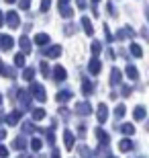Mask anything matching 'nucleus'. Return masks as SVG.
<instances>
[{"label": "nucleus", "mask_w": 149, "mask_h": 158, "mask_svg": "<svg viewBox=\"0 0 149 158\" xmlns=\"http://www.w3.org/2000/svg\"><path fill=\"white\" fill-rule=\"evenodd\" d=\"M31 93H33V97H37L39 101L45 99V93H43V86H41V84H33V86H31Z\"/></svg>", "instance_id": "obj_1"}, {"label": "nucleus", "mask_w": 149, "mask_h": 158, "mask_svg": "<svg viewBox=\"0 0 149 158\" xmlns=\"http://www.w3.org/2000/svg\"><path fill=\"white\" fill-rule=\"evenodd\" d=\"M0 47H2V49H10V47H12V37L2 35V37H0Z\"/></svg>", "instance_id": "obj_2"}, {"label": "nucleus", "mask_w": 149, "mask_h": 158, "mask_svg": "<svg viewBox=\"0 0 149 158\" xmlns=\"http://www.w3.org/2000/svg\"><path fill=\"white\" fill-rule=\"evenodd\" d=\"M100 66H102V64H100V60L94 58L90 62V72H92V74H98V72H100Z\"/></svg>", "instance_id": "obj_3"}, {"label": "nucleus", "mask_w": 149, "mask_h": 158, "mask_svg": "<svg viewBox=\"0 0 149 158\" xmlns=\"http://www.w3.org/2000/svg\"><path fill=\"white\" fill-rule=\"evenodd\" d=\"M8 25H10V27H18V15L17 12H8Z\"/></svg>", "instance_id": "obj_4"}, {"label": "nucleus", "mask_w": 149, "mask_h": 158, "mask_svg": "<svg viewBox=\"0 0 149 158\" xmlns=\"http://www.w3.org/2000/svg\"><path fill=\"white\" fill-rule=\"evenodd\" d=\"M98 119H100V121H106V107L104 105L98 107Z\"/></svg>", "instance_id": "obj_5"}, {"label": "nucleus", "mask_w": 149, "mask_h": 158, "mask_svg": "<svg viewBox=\"0 0 149 158\" xmlns=\"http://www.w3.org/2000/svg\"><path fill=\"white\" fill-rule=\"evenodd\" d=\"M47 39H49V37H47L45 33H39V35L35 37V41H37V43H39V45H45V43H47Z\"/></svg>", "instance_id": "obj_6"}, {"label": "nucleus", "mask_w": 149, "mask_h": 158, "mask_svg": "<svg viewBox=\"0 0 149 158\" xmlns=\"http://www.w3.org/2000/svg\"><path fill=\"white\" fill-rule=\"evenodd\" d=\"M18 119H21V113H10V115H8V123H12V125H14V123H18Z\"/></svg>", "instance_id": "obj_7"}, {"label": "nucleus", "mask_w": 149, "mask_h": 158, "mask_svg": "<svg viewBox=\"0 0 149 158\" xmlns=\"http://www.w3.org/2000/svg\"><path fill=\"white\" fill-rule=\"evenodd\" d=\"M53 72H55L53 76L57 78V80H63V78H65V72H63V68H59V66H57V68H55V70H53Z\"/></svg>", "instance_id": "obj_8"}, {"label": "nucleus", "mask_w": 149, "mask_h": 158, "mask_svg": "<svg viewBox=\"0 0 149 158\" xmlns=\"http://www.w3.org/2000/svg\"><path fill=\"white\" fill-rule=\"evenodd\" d=\"M59 52H61V47H59V45L51 47V49H49V58H57V56H59Z\"/></svg>", "instance_id": "obj_9"}, {"label": "nucleus", "mask_w": 149, "mask_h": 158, "mask_svg": "<svg viewBox=\"0 0 149 158\" xmlns=\"http://www.w3.org/2000/svg\"><path fill=\"white\" fill-rule=\"evenodd\" d=\"M65 146H68V148L74 146V135L69 134V131H65Z\"/></svg>", "instance_id": "obj_10"}, {"label": "nucleus", "mask_w": 149, "mask_h": 158, "mask_svg": "<svg viewBox=\"0 0 149 158\" xmlns=\"http://www.w3.org/2000/svg\"><path fill=\"white\" fill-rule=\"evenodd\" d=\"M82 27L86 29L88 35H92V25H90V21H88V19H84V21H82Z\"/></svg>", "instance_id": "obj_11"}, {"label": "nucleus", "mask_w": 149, "mask_h": 158, "mask_svg": "<svg viewBox=\"0 0 149 158\" xmlns=\"http://www.w3.org/2000/svg\"><path fill=\"white\" fill-rule=\"evenodd\" d=\"M135 117H137V119L145 117V109H143V107H137V109H135Z\"/></svg>", "instance_id": "obj_12"}, {"label": "nucleus", "mask_w": 149, "mask_h": 158, "mask_svg": "<svg viewBox=\"0 0 149 158\" xmlns=\"http://www.w3.org/2000/svg\"><path fill=\"white\" fill-rule=\"evenodd\" d=\"M127 74H129V78H133V80L137 78V70H135L133 66H129V68H127Z\"/></svg>", "instance_id": "obj_13"}, {"label": "nucleus", "mask_w": 149, "mask_h": 158, "mask_svg": "<svg viewBox=\"0 0 149 158\" xmlns=\"http://www.w3.org/2000/svg\"><path fill=\"white\" fill-rule=\"evenodd\" d=\"M119 80H120V70H116V68H115V70H112V84L119 82Z\"/></svg>", "instance_id": "obj_14"}, {"label": "nucleus", "mask_w": 149, "mask_h": 158, "mask_svg": "<svg viewBox=\"0 0 149 158\" xmlns=\"http://www.w3.org/2000/svg\"><path fill=\"white\" fill-rule=\"evenodd\" d=\"M78 111H80V113H90V107H88V103H82V105L78 107Z\"/></svg>", "instance_id": "obj_15"}, {"label": "nucleus", "mask_w": 149, "mask_h": 158, "mask_svg": "<svg viewBox=\"0 0 149 158\" xmlns=\"http://www.w3.org/2000/svg\"><path fill=\"white\" fill-rule=\"evenodd\" d=\"M57 99H59V101H69V99H72V93H69V90H68V93H61Z\"/></svg>", "instance_id": "obj_16"}, {"label": "nucleus", "mask_w": 149, "mask_h": 158, "mask_svg": "<svg viewBox=\"0 0 149 158\" xmlns=\"http://www.w3.org/2000/svg\"><path fill=\"white\" fill-rule=\"evenodd\" d=\"M43 115H45V111H43V109H37V111L33 113V117H35V119H43Z\"/></svg>", "instance_id": "obj_17"}, {"label": "nucleus", "mask_w": 149, "mask_h": 158, "mask_svg": "<svg viewBox=\"0 0 149 158\" xmlns=\"http://www.w3.org/2000/svg\"><path fill=\"white\" fill-rule=\"evenodd\" d=\"M131 52L135 53L137 58H141V47H139V45H131Z\"/></svg>", "instance_id": "obj_18"}, {"label": "nucleus", "mask_w": 149, "mask_h": 158, "mask_svg": "<svg viewBox=\"0 0 149 158\" xmlns=\"http://www.w3.org/2000/svg\"><path fill=\"white\" fill-rule=\"evenodd\" d=\"M14 64H17V66H23V64H25V58L21 56V53H18L17 58H14Z\"/></svg>", "instance_id": "obj_19"}, {"label": "nucleus", "mask_w": 149, "mask_h": 158, "mask_svg": "<svg viewBox=\"0 0 149 158\" xmlns=\"http://www.w3.org/2000/svg\"><path fill=\"white\" fill-rule=\"evenodd\" d=\"M21 47H23L25 52L29 49V41H27V37H23V39H21Z\"/></svg>", "instance_id": "obj_20"}, {"label": "nucleus", "mask_w": 149, "mask_h": 158, "mask_svg": "<svg viewBox=\"0 0 149 158\" xmlns=\"http://www.w3.org/2000/svg\"><path fill=\"white\" fill-rule=\"evenodd\" d=\"M123 131H125V134H133L135 129H133V125H123Z\"/></svg>", "instance_id": "obj_21"}, {"label": "nucleus", "mask_w": 149, "mask_h": 158, "mask_svg": "<svg viewBox=\"0 0 149 158\" xmlns=\"http://www.w3.org/2000/svg\"><path fill=\"white\" fill-rule=\"evenodd\" d=\"M33 72L35 70H31V68H29V70H25V78H27V80H31V78H33Z\"/></svg>", "instance_id": "obj_22"}, {"label": "nucleus", "mask_w": 149, "mask_h": 158, "mask_svg": "<svg viewBox=\"0 0 149 158\" xmlns=\"http://www.w3.org/2000/svg\"><path fill=\"white\" fill-rule=\"evenodd\" d=\"M123 113H125V107H116L115 115H119V117H120V115H123Z\"/></svg>", "instance_id": "obj_23"}, {"label": "nucleus", "mask_w": 149, "mask_h": 158, "mask_svg": "<svg viewBox=\"0 0 149 158\" xmlns=\"http://www.w3.org/2000/svg\"><path fill=\"white\" fill-rule=\"evenodd\" d=\"M31 146L37 150V148H41V142H39V140H33V142H31Z\"/></svg>", "instance_id": "obj_24"}, {"label": "nucleus", "mask_w": 149, "mask_h": 158, "mask_svg": "<svg viewBox=\"0 0 149 158\" xmlns=\"http://www.w3.org/2000/svg\"><path fill=\"white\" fill-rule=\"evenodd\" d=\"M49 4H51V0H43V6H41V8H43V10H47V8H49Z\"/></svg>", "instance_id": "obj_25"}, {"label": "nucleus", "mask_w": 149, "mask_h": 158, "mask_svg": "<svg viewBox=\"0 0 149 158\" xmlns=\"http://www.w3.org/2000/svg\"><path fill=\"white\" fill-rule=\"evenodd\" d=\"M120 148H123V150H129V148H131V142H123Z\"/></svg>", "instance_id": "obj_26"}, {"label": "nucleus", "mask_w": 149, "mask_h": 158, "mask_svg": "<svg viewBox=\"0 0 149 158\" xmlns=\"http://www.w3.org/2000/svg\"><path fill=\"white\" fill-rule=\"evenodd\" d=\"M92 49H94V53L98 56V52H100V45H98V43H94V45H92Z\"/></svg>", "instance_id": "obj_27"}, {"label": "nucleus", "mask_w": 149, "mask_h": 158, "mask_svg": "<svg viewBox=\"0 0 149 158\" xmlns=\"http://www.w3.org/2000/svg\"><path fill=\"white\" fill-rule=\"evenodd\" d=\"M6 154H8V152H6V148L0 146V156H6Z\"/></svg>", "instance_id": "obj_28"}, {"label": "nucleus", "mask_w": 149, "mask_h": 158, "mask_svg": "<svg viewBox=\"0 0 149 158\" xmlns=\"http://www.w3.org/2000/svg\"><path fill=\"white\" fill-rule=\"evenodd\" d=\"M4 25V17H2V12H0V27Z\"/></svg>", "instance_id": "obj_29"}, {"label": "nucleus", "mask_w": 149, "mask_h": 158, "mask_svg": "<svg viewBox=\"0 0 149 158\" xmlns=\"http://www.w3.org/2000/svg\"><path fill=\"white\" fill-rule=\"evenodd\" d=\"M4 135H6V131H4V129H0V140H2Z\"/></svg>", "instance_id": "obj_30"}, {"label": "nucleus", "mask_w": 149, "mask_h": 158, "mask_svg": "<svg viewBox=\"0 0 149 158\" xmlns=\"http://www.w3.org/2000/svg\"><path fill=\"white\" fill-rule=\"evenodd\" d=\"M6 2H14V0H6Z\"/></svg>", "instance_id": "obj_31"}, {"label": "nucleus", "mask_w": 149, "mask_h": 158, "mask_svg": "<svg viewBox=\"0 0 149 158\" xmlns=\"http://www.w3.org/2000/svg\"><path fill=\"white\" fill-rule=\"evenodd\" d=\"M0 103H2V94H0Z\"/></svg>", "instance_id": "obj_32"}, {"label": "nucleus", "mask_w": 149, "mask_h": 158, "mask_svg": "<svg viewBox=\"0 0 149 158\" xmlns=\"http://www.w3.org/2000/svg\"><path fill=\"white\" fill-rule=\"evenodd\" d=\"M94 2H98V0H94Z\"/></svg>", "instance_id": "obj_33"}]
</instances>
